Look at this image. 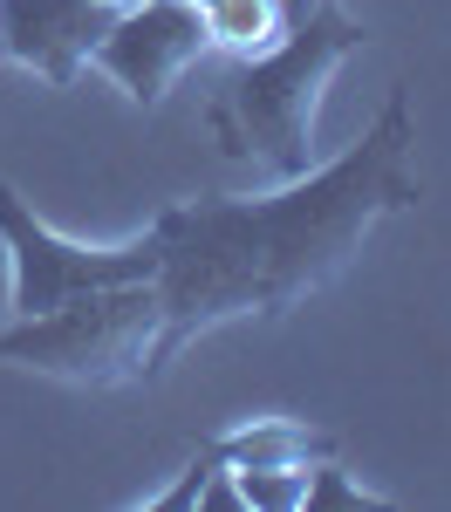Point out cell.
Here are the masks:
<instances>
[{"mask_svg":"<svg viewBox=\"0 0 451 512\" xmlns=\"http://www.w3.org/2000/svg\"><path fill=\"white\" fill-rule=\"evenodd\" d=\"M205 35L233 62H253L287 35V14H281V0H205Z\"/></svg>","mask_w":451,"mask_h":512,"instance_id":"8","label":"cell"},{"mask_svg":"<svg viewBox=\"0 0 451 512\" xmlns=\"http://www.w3.org/2000/svg\"><path fill=\"white\" fill-rule=\"evenodd\" d=\"M110 21L117 14L96 0H0V55L69 89L89 69L96 41L110 35Z\"/></svg>","mask_w":451,"mask_h":512,"instance_id":"6","label":"cell"},{"mask_svg":"<svg viewBox=\"0 0 451 512\" xmlns=\"http://www.w3.org/2000/svg\"><path fill=\"white\" fill-rule=\"evenodd\" d=\"M192 7H205V0H192Z\"/></svg>","mask_w":451,"mask_h":512,"instance_id":"14","label":"cell"},{"mask_svg":"<svg viewBox=\"0 0 451 512\" xmlns=\"http://www.w3.org/2000/svg\"><path fill=\"white\" fill-rule=\"evenodd\" d=\"M0 362L76 383V390H117L137 376H158L171 362L158 280H123V287L76 294L48 315H21L14 328H0Z\"/></svg>","mask_w":451,"mask_h":512,"instance_id":"3","label":"cell"},{"mask_svg":"<svg viewBox=\"0 0 451 512\" xmlns=\"http://www.w3.org/2000/svg\"><path fill=\"white\" fill-rule=\"evenodd\" d=\"M96 7H110V14H123V7H144V0H96Z\"/></svg>","mask_w":451,"mask_h":512,"instance_id":"13","label":"cell"},{"mask_svg":"<svg viewBox=\"0 0 451 512\" xmlns=\"http://www.w3.org/2000/svg\"><path fill=\"white\" fill-rule=\"evenodd\" d=\"M205 48H212L205 7H192V0H144V7H123L117 21H110V35L96 41L89 62L117 82L130 103L158 110L164 89L185 76Z\"/></svg>","mask_w":451,"mask_h":512,"instance_id":"5","label":"cell"},{"mask_svg":"<svg viewBox=\"0 0 451 512\" xmlns=\"http://www.w3.org/2000/svg\"><path fill=\"white\" fill-rule=\"evenodd\" d=\"M301 512H383V499L363 492V485H349L342 465L322 458V465H308V499H301Z\"/></svg>","mask_w":451,"mask_h":512,"instance_id":"10","label":"cell"},{"mask_svg":"<svg viewBox=\"0 0 451 512\" xmlns=\"http://www.w3.org/2000/svg\"><path fill=\"white\" fill-rule=\"evenodd\" d=\"M410 144V89L397 82L363 144H349L335 164L301 171L267 198H192L158 212L151 239L164 355H178L199 328H219L233 315H287L322 280L342 274L390 212L417 205Z\"/></svg>","mask_w":451,"mask_h":512,"instance_id":"1","label":"cell"},{"mask_svg":"<svg viewBox=\"0 0 451 512\" xmlns=\"http://www.w3.org/2000/svg\"><path fill=\"white\" fill-rule=\"evenodd\" d=\"M328 0H281V14H287V28H301V21H308V14H322Z\"/></svg>","mask_w":451,"mask_h":512,"instance_id":"12","label":"cell"},{"mask_svg":"<svg viewBox=\"0 0 451 512\" xmlns=\"http://www.w3.org/2000/svg\"><path fill=\"white\" fill-rule=\"evenodd\" d=\"M212 458L219 465H322L335 458V437L315 431V424H294V417H260L233 437H212Z\"/></svg>","mask_w":451,"mask_h":512,"instance_id":"7","label":"cell"},{"mask_svg":"<svg viewBox=\"0 0 451 512\" xmlns=\"http://www.w3.org/2000/svg\"><path fill=\"white\" fill-rule=\"evenodd\" d=\"M233 485H240V506H253V512H301V499H308V465H240Z\"/></svg>","mask_w":451,"mask_h":512,"instance_id":"9","label":"cell"},{"mask_svg":"<svg viewBox=\"0 0 451 512\" xmlns=\"http://www.w3.org/2000/svg\"><path fill=\"white\" fill-rule=\"evenodd\" d=\"M212 472H219V458H212V444H199V451H192V465H185V478H178L171 492H158V499H151V512H192Z\"/></svg>","mask_w":451,"mask_h":512,"instance_id":"11","label":"cell"},{"mask_svg":"<svg viewBox=\"0 0 451 512\" xmlns=\"http://www.w3.org/2000/svg\"><path fill=\"white\" fill-rule=\"evenodd\" d=\"M0 246H7V267H14V294L7 308L21 315H48L76 294H96V287H123V280H158V239L144 233L137 246H76L55 226H41L35 205L0 185Z\"/></svg>","mask_w":451,"mask_h":512,"instance_id":"4","label":"cell"},{"mask_svg":"<svg viewBox=\"0 0 451 512\" xmlns=\"http://www.w3.org/2000/svg\"><path fill=\"white\" fill-rule=\"evenodd\" d=\"M363 48H369V28L349 21L335 0H328L322 14H308L301 28H287L267 55L240 62L233 82H226V96L205 110L219 151L240 158V164H260L281 185L301 178L315 164V110H322V89Z\"/></svg>","mask_w":451,"mask_h":512,"instance_id":"2","label":"cell"}]
</instances>
